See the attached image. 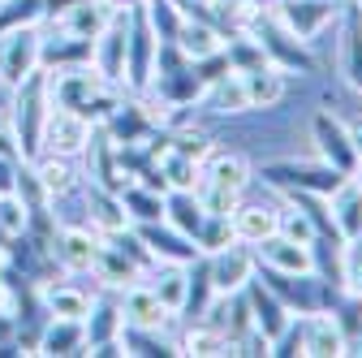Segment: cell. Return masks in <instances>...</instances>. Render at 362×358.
Segmentation results:
<instances>
[{
  "label": "cell",
  "instance_id": "6da1fadb",
  "mask_svg": "<svg viewBox=\"0 0 362 358\" xmlns=\"http://www.w3.org/2000/svg\"><path fill=\"white\" fill-rule=\"evenodd\" d=\"M52 108V86H48V69H35L26 74L13 91H9V129H13V143L22 160H35L43 151V121H48Z\"/></svg>",
  "mask_w": 362,
  "mask_h": 358
},
{
  "label": "cell",
  "instance_id": "7a4b0ae2",
  "mask_svg": "<svg viewBox=\"0 0 362 358\" xmlns=\"http://www.w3.org/2000/svg\"><path fill=\"white\" fill-rule=\"evenodd\" d=\"M267 9L293 39L315 43L324 30H337V22L345 13V0H272Z\"/></svg>",
  "mask_w": 362,
  "mask_h": 358
},
{
  "label": "cell",
  "instance_id": "3957f363",
  "mask_svg": "<svg viewBox=\"0 0 362 358\" xmlns=\"http://www.w3.org/2000/svg\"><path fill=\"white\" fill-rule=\"evenodd\" d=\"M259 177H263V186L267 190H315V195H332L337 186H341V177L345 173H337L332 164H324V160H267L263 168H259Z\"/></svg>",
  "mask_w": 362,
  "mask_h": 358
},
{
  "label": "cell",
  "instance_id": "277c9868",
  "mask_svg": "<svg viewBox=\"0 0 362 358\" xmlns=\"http://www.w3.org/2000/svg\"><path fill=\"white\" fill-rule=\"evenodd\" d=\"M250 35L259 39V48L267 52V61L276 65L281 74H298V78L315 74V52H310V43L293 39L276 18H272V9H263V18L250 26Z\"/></svg>",
  "mask_w": 362,
  "mask_h": 358
},
{
  "label": "cell",
  "instance_id": "5b68a950",
  "mask_svg": "<svg viewBox=\"0 0 362 358\" xmlns=\"http://www.w3.org/2000/svg\"><path fill=\"white\" fill-rule=\"evenodd\" d=\"M156 52H160V39L147 22V9L134 5L129 9V39H125V82L121 91H147L151 78H156Z\"/></svg>",
  "mask_w": 362,
  "mask_h": 358
},
{
  "label": "cell",
  "instance_id": "8992f818",
  "mask_svg": "<svg viewBox=\"0 0 362 358\" xmlns=\"http://www.w3.org/2000/svg\"><path fill=\"white\" fill-rule=\"evenodd\" d=\"M43 65V30L39 26H18L0 30V86H13Z\"/></svg>",
  "mask_w": 362,
  "mask_h": 358
},
{
  "label": "cell",
  "instance_id": "52a82bcc",
  "mask_svg": "<svg viewBox=\"0 0 362 358\" xmlns=\"http://www.w3.org/2000/svg\"><path fill=\"white\" fill-rule=\"evenodd\" d=\"M310 143H315V160L332 164L337 173L349 177L358 168V151H354V139H349V125L332 108H315V117H310Z\"/></svg>",
  "mask_w": 362,
  "mask_h": 358
},
{
  "label": "cell",
  "instance_id": "ba28073f",
  "mask_svg": "<svg viewBox=\"0 0 362 358\" xmlns=\"http://www.w3.org/2000/svg\"><path fill=\"white\" fill-rule=\"evenodd\" d=\"M129 9L134 5H125V9H112V18H108V26L95 35V43H90V65H95L112 86H121L125 82V39H129Z\"/></svg>",
  "mask_w": 362,
  "mask_h": 358
},
{
  "label": "cell",
  "instance_id": "9c48e42d",
  "mask_svg": "<svg viewBox=\"0 0 362 358\" xmlns=\"http://www.w3.org/2000/svg\"><path fill=\"white\" fill-rule=\"evenodd\" d=\"M90 129H95V125H90L86 117L52 104L48 121H43V151H57V156H74L78 160L86 151V143H90Z\"/></svg>",
  "mask_w": 362,
  "mask_h": 358
},
{
  "label": "cell",
  "instance_id": "30bf717a",
  "mask_svg": "<svg viewBox=\"0 0 362 358\" xmlns=\"http://www.w3.org/2000/svg\"><path fill=\"white\" fill-rule=\"evenodd\" d=\"M121 316H125L129 328H147V333H168V328L177 324V316L156 298V289H151L147 281L121 289Z\"/></svg>",
  "mask_w": 362,
  "mask_h": 358
},
{
  "label": "cell",
  "instance_id": "8fae6325",
  "mask_svg": "<svg viewBox=\"0 0 362 358\" xmlns=\"http://www.w3.org/2000/svg\"><path fill=\"white\" fill-rule=\"evenodd\" d=\"M104 246V233H95L90 225H65L57 229V242H52V255H57V267L61 272H90V263H95Z\"/></svg>",
  "mask_w": 362,
  "mask_h": 358
},
{
  "label": "cell",
  "instance_id": "7c38bea8",
  "mask_svg": "<svg viewBox=\"0 0 362 358\" xmlns=\"http://www.w3.org/2000/svg\"><path fill=\"white\" fill-rule=\"evenodd\" d=\"M207 267H211V285H216V294H238V289H246V281L255 277L259 259H255V250H250L246 242H233V246H224V250L207 255Z\"/></svg>",
  "mask_w": 362,
  "mask_h": 358
},
{
  "label": "cell",
  "instance_id": "4fadbf2b",
  "mask_svg": "<svg viewBox=\"0 0 362 358\" xmlns=\"http://www.w3.org/2000/svg\"><path fill=\"white\" fill-rule=\"evenodd\" d=\"M199 182L203 186H216V190H233V195H246L250 186V160L242 151H224V147H211L199 164Z\"/></svg>",
  "mask_w": 362,
  "mask_h": 358
},
{
  "label": "cell",
  "instance_id": "5bb4252c",
  "mask_svg": "<svg viewBox=\"0 0 362 358\" xmlns=\"http://www.w3.org/2000/svg\"><path fill=\"white\" fill-rule=\"evenodd\" d=\"M302 354L306 358H341V354H349V341H345L332 311H310V316H302Z\"/></svg>",
  "mask_w": 362,
  "mask_h": 358
},
{
  "label": "cell",
  "instance_id": "9a60e30c",
  "mask_svg": "<svg viewBox=\"0 0 362 358\" xmlns=\"http://www.w3.org/2000/svg\"><path fill=\"white\" fill-rule=\"evenodd\" d=\"M134 229H139V238L156 255V263H194L199 259L194 238H186L181 229H173L168 220H147V225H134Z\"/></svg>",
  "mask_w": 362,
  "mask_h": 358
},
{
  "label": "cell",
  "instance_id": "2e32d148",
  "mask_svg": "<svg viewBox=\"0 0 362 358\" xmlns=\"http://www.w3.org/2000/svg\"><path fill=\"white\" fill-rule=\"evenodd\" d=\"M259 267H276V272H310V242H293L285 233H267L255 246Z\"/></svg>",
  "mask_w": 362,
  "mask_h": 358
},
{
  "label": "cell",
  "instance_id": "e0dca14e",
  "mask_svg": "<svg viewBox=\"0 0 362 358\" xmlns=\"http://www.w3.org/2000/svg\"><path fill=\"white\" fill-rule=\"evenodd\" d=\"M328 212L341 242H362V186L354 177H341V186L328 195Z\"/></svg>",
  "mask_w": 362,
  "mask_h": 358
},
{
  "label": "cell",
  "instance_id": "ac0fdd59",
  "mask_svg": "<svg viewBox=\"0 0 362 358\" xmlns=\"http://www.w3.org/2000/svg\"><path fill=\"white\" fill-rule=\"evenodd\" d=\"M30 168H35V177H39V186L48 190V199L57 203V199H65V195H74L82 182H78V160L74 156H57V151H39L35 160H30Z\"/></svg>",
  "mask_w": 362,
  "mask_h": 358
},
{
  "label": "cell",
  "instance_id": "d6986e66",
  "mask_svg": "<svg viewBox=\"0 0 362 358\" xmlns=\"http://www.w3.org/2000/svg\"><path fill=\"white\" fill-rule=\"evenodd\" d=\"M276 216H281V203H263V199H242V203L229 212L233 233H238V242H246V246H255V242L267 238V233H276Z\"/></svg>",
  "mask_w": 362,
  "mask_h": 358
},
{
  "label": "cell",
  "instance_id": "ffe728a7",
  "mask_svg": "<svg viewBox=\"0 0 362 358\" xmlns=\"http://www.w3.org/2000/svg\"><path fill=\"white\" fill-rule=\"evenodd\" d=\"M337 30H341V78L362 96V9H354L345 0V13H341Z\"/></svg>",
  "mask_w": 362,
  "mask_h": 358
},
{
  "label": "cell",
  "instance_id": "44dd1931",
  "mask_svg": "<svg viewBox=\"0 0 362 358\" xmlns=\"http://www.w3.org/2000/svg\"><path fill=\"white\" fill-rule=\"evenodd\" d=\"M246 302H250V320H255V328H259L267 341H272V337H276V333L293 320V316H289V306H285L276 294H272L259 277H250V281H246Z\"/></svg>",
  "mask_w": 362,
  "mask_h": 358
},
{
  "label": "cell",
  "instance_id": "7402d4cb",
  "mask_svg": "<svg viewBox=\"0 0 362 358\" xmlns=\"http://www.w3.org/2000/svg\"><path fill=\"white\" fill-rule=\"evenodd\" d=\"M90 272H95V281L104 285V289H112V294H121V289H129V285H139L147 272L139 263H134L129 255H121L112 242H104L100 246V255H95V263H90Z\"/></svg>",
  "mask_w": 362,
  "mask_h": 358
},
{
  "label": "cell",
  "instance_id": "603a6c76",
  "mask_svg": "<svg viewBox=\"0 0 362 358\" xmlns=\"http://www.w3.org/2000/svg\"><path fill=\"white\" fill-rule=\"evenodd\" d=\"M82 328H86V350H90V345H100V341H112V337H121V328H125L121 298H117L112 289H104L100 298H90V311H86Z\"/></svg>",
  "mask_w": 362,
  "mask_h": 358
},
{
  "label": "cell",
  "instance_id": "cb8c5ba5",
  "mask_svg": "<svg viewBox=\"0 0 362 358\" xmlns=\"http://www.w3.org/2000/svg\"><path fill=\"white\" fill-rule=\"evenodd\" d=\"M108 18H112L108 0H74V5L57 18V26L65 35H74V39H90V43H95V35L108 26Z\"/></svg>",
  "mask_w": 362,
  "mask_h": 358
},
{
  "label": "cell",
  "instance_id": "d4e9b609",
  "mask_svg": "<svg viewBox=\"0 0 362 358\" xmlns=\"http://www.w3.org/2000/svg\"><path fill=\"white\" fill-rule=\"evenodd\" d=\"M246 78V100H250V112H272L281 108L285 96H289V74H281L276 65L267 69H255V74H242Z\"/></svg>",
  "mask_w": 362,
  "mask_h": 358
},
{
  "label": "cell",
  "instance_id": "484cf974",
  "mask_svg": "<svg viewBox=\"0 0 362 358\" xmlns=\"http://www.w3.org/2000/svg\"><path fill=\"white\" fill-rule=\"evenodd\" d=\"M86 212H90V229L104 233V238L129 225V216H125V207H121V195H117V190H104V186H95V182H86Z\"/></svg>",
  "mask_w": 362,
  "mask_h": 358
},
{
  "label": "cell",
  "instance_id": "4316f807",
  "mask_svg": "<svg viewBox=\"0 0 362 358\" xmlns=\"http://www.w3.org/2000/svg\"><path fill=\"white\" fill-rule=\"evenodd\" d=\"M211 298H216L211 267H207V255H199L194 263H186V302H181V320L186 324L203 320V311L211 306Z\"/></svg>",
  "mask_w": 362,
  "mask_h": 358
},
{
  "label": "cell",
  "instance_id": "83f0119b",
  "mask_svg": "<svg viewBox=\"0 0 362 358\" xmlns=\"http://www.w3.org/2000/svg\"><path fill=\"white\" fill-rule=\"evenodd\" d=\"M203 104H207L211 112H220V117H242V112H250V100H246V78H242L238 69H229L224 78H216L207 91H203Z\"/></svg>",
  "mask_w": 362,
  "mask_h": 358
},
{
  "label": "cell",
  "instance_id": "f1b7e54d",
  "mask_svg": "<svg viewBox=\"0 0 362 358\" xmlns=\"http://www.w3.org/2000/svg\"><path fill=\"white\" fill-rule=\"evenodd\" d=\"M121 207L129 216V225H147V220H164V195L168 190H156L147 182H125L121 190Z\"/></svg>",
  "mask_w": 362,
  "mask_h": 358
},
{
  "label": "cell",
  "instance_id": "f546056e",
  "mask_svg": "<svg viewBox=\"0 0 362 358\" xmlns=\"http://www.w3.org/2000/svg\"><path fill=\"white\" fill-rule=\"evenodd\" d=\"M143 281L156 289V298L173 316H181V302H186V263H151Z\"/></svg>",
  "mask_w": 362,
  "mask_h": 358
},
{
  "label": "cell",
  "instance_id": "4dcf8cb0",
  "mask_svg": "<svg viewBox=\"0 0 362 358\" xmlns=\"http://www.w3.org/2000/svg\"><path fill=\"white\" fill-rule=\"evenodd\" d=\"M39 354H86V328L82 320H57L48 316L39 333Z\"/></svg>",
  "mask_w": 362,
  "mask_h": 358
},
{
  "label": "cell",
  "instance_id": "1f68e13d",
  "mask_svg": "<svg viewBox=\"0 0 362 358\" xmlns=\"http://www.w3.org/2000/svg\"><path fill=\"white\" fill-rule=\"evenodd\" d=\"M177 354H190V358H216V354H233V341L224 337V333H216L211 324L194 320V324H186V333L177 337Z\"/></svg>",
  "mask_w": 362,
  "mask_h": 358
},
{
  "label": "cell",
  "instance_id": "d6a6232c",
  "mask_svg": "<svg viewBox=\"0 0 362 358\" xmlns=\"http://www.w3.org/2000/svg\"><path fill=\"white\" fill-rule=\"evenodd\" d=\"M173 43H177V48L186 52L190 61H199V57H211V52H220V48H224V35H220L211 22H203V18H186Z\"/></svg>",
  "mask_w": 362,
  "mask_h": 358
},
{
  "label": "cell",
  "instance_id": "836d02e7",
  "mask_svg": "<svg viewBox=\"0 0 362 358\" xmlns=\"http://www.w3.org/2000/svg\"><path fill=\"white\" fill-rule=\"evenodd\" d=\"M156 168H160V177H164L168 190H194L199 186V160L186 156L181 147H173V143L156 156Z\"/></svg>",
  "mask_w": 362,
  "mask_h": 358
},
{
  "label": "cell",
  "instance_id": "e575fe53",
  "mask_svg": "<svg viewBox=\"0 0 362 358\" xmlns=\"http://www.w3.org/2000/svg\"><path fill=\"white\" fill-rule=\"evenodd\" d=\"M203 203H199V195L194 190H168L164 195V220L173 229H181L186 238H194L199 233V225H203Z\"/></svg>",
  "mask_w": 362,
  "mask_h": 358
},
{
  "label": "cell",
  "instance_id": "d590c367",
  "mask_svg": "<svg viewBox=\"0 0 362 358\" xmlns=\"http://www.w3.org/2000/svg\"><path fill=\"white\" fill-rule=\"evenodd\" d=\"M43 311L57 320H86L90 311V294L78 285H48L43 289Z\"/></svg>",
  "mask_w": 362,
  "mask_h": 358
},
{
  "label": "cell",
  "instance_id": "8d00e7d4",
  "mask_svg": "<svg viewBox=\"0 0 362 358\" xmlns=\"http://www.w3.org/2000/svg\"><path fill=\"white\" fill-rule=\"evenodd\" d=\"M224 57H229V69H238V74H255V69H267L272 65L267 52L259 48V39L250 30H238V35L224 39Z\"/></svg>",
  "mask_w": 362,
  "mask_h": 358
},
{
  "label": "cell",
  "instance_id": "74e56055",
  "mask_svg": "<svg viewBox=\"0 0 362 358\" xmlns=\"http://www.w3.org/2000/svg\"><path fill=\"white\" fill-rule=\"evenodd\" d=\"M48 18V0H0V30L39 26Z\"/></svg>",
  "mask_w": 362,
  "mask_h": 358
},
{
  "label": "cell",
  "instance_id": "f35d334b",
  "mask_svg": "<svg viewBox=\"0 0 362 358\" xmlns=\"http://www.w3.org/2000/svg\"><path fill=\"white\" fill-rule=\"evenodd\" d=\"M143 5V0H139ZM147 22H151V30H156V39L160 43H173L177 39V30H181V22H186V13L177 9V0H147Z\"/></svg>",
  "mask_w": 362,
  "mask_h": 358
},
{
  "label": "cell",
  "instance_id": "ab89813d",
  "mask_svg": "<svg viewBox=\"0 0 362 358\" xmlns=\"http://www.w3.org/2000/svg\"><path fill=\"white\" fill-rule=\"evenodd\" d=\"M233 242H238V233H233V220H229V216H203V225H199V233H194L199 255H216V250L233 246Z\"/></svg>",
  "mask_w": 362,
  "mask_h": 358
},
{
  "label": "cell",
  "instance_id": "60d3db41",
  "mask_svg": "<svg viewBox=\"0 0 362 358\" xmlns=\"http://www.w3.org/2000/svg\"><path fill=\"white\" fill-rule=\"evenodd\" d=\"M276 233H285V238H293V242H310V238L320 233V229L310 225V216H306L302 207H293V203H281V216H276Z\"/></svg>",
  "mask_w": 362,
  "mask_h": 358
},
{
  "label": "cell",
  "instance_id": "b9f144b4",
  "mask_svg": "<svg viewBox=\"0 0 362 358\" xmlns=\"http://www.w3.org/2000/svg\"><path fill=\"white\" fill-rule=\"evenodd\" d=\"M26 220H30V207L22 203V195H0V233L13 238V233H26Z\"/></svg>",
  "mask_w": 362,
  "mask_h": 358
},
{
  "label": "cell",
  "instance_id": "7bdbcfd3",
  "mask_svg": "<svg viewBox=\"0 0 362 358\" xmlns=\"http://www.w3.org/2000/svg\"><path fill=\"white\" fill-rule=\"evenodd\" d=\"M272 358H293V354H302V316L298 320H289L276 337H272V350H267Z\"/></svg>",
  "mask_w": 362,
  "mask_h": 358
},
{
  "label": "cell",
  "instance_id": "ee69618b",
  "mask_svg": "<svg viewBox=\"0 0 362 358\" xmlns=\"http://www.w3.org/2000/svg\"><path fill=\"white\" fill-rule=\"evenodd\" d=\"M345 289L362 298V242L345 246Z\"/></svg>",
  "mask_w": 362,
  "mask_h": 358
},
{
  "label": "cell",
  "instance_id": "f6af8a7d",
  "mask_svg": "<svg viewBox=\"0 0 362 358\" xmlns=\"http://www.w3.org/2000/svg\"><path fill=\"white\" fill-rule=\"evenodd\" d=\"M18 182V160L13 156H0V195H9Z\"/></svg>",
  "mask_w": 362,
  "mask_h": 358
},
{
  "label": "cell",
  "instance_id": "bcb514c9",
  "mask_svg": "<svg viewBox=\"0 0 362 358\" xmlns=\"http://www.w3.org/2000/svg\"><path fill=\"white\" fill-rule=\"evenodd\" d=\"M349 139H354V151H358V160H362V117L349 125Z\"/></svg>",
  "mask_w": 362,
  "mask_h": 358
},
{
  "label": "cell",
  "instance_id": "7dc6e473",
  "mask_svg": "<svg viewBox=\"0 0 362 358\" xmlns=\"http://www.w3.org/2000/svg\"><path fill=\"white\" fill-rule=\"evenodd\" d=\"M108 5L112 9H125V5H139V0H108Z\"/></svg>",
  "mask_w": 362,
  "mask_h": 358
},
{
  "label": "cell",
  "instance_id": "c3c4849f",
  "mask_svg": "<svg viewBox=\"0 0 362 358\" xmlns=\"http://www.w3.org/2000/svg\"><path fill=\"white\" fill-rule=\"evenodd\" d=\"M349 177H354V182H358V186H362V160H358V168H354V173H349Z\"/></svg>",
  "mask_w": 362,
  "mask_h": 358
},
{
  "label": "cell",
  "instance_id": "681fc988",
  "mask_svg": "<svg viewBox=\"0 0 362 358\" xmlns=\"http://www.w3.org/2000/svg\"><path fill=\"white\" fill-rule=\"evenodd\" d=\"M349 5H354V9H362V0H349Z\"/></svg>",
  "mask_w": 362,
  "mask_h": 358
},
{
  "label": "cell",
  "instance_id": "f907efd6",
  "mask_svg": "<svg viewBox=\"0 0 362 358\" xmlns=\"http://www.w3.org/2000/svg\"><path fill=\"white\" fill-rule=\"evenodd\" d=\"M143 5H147V0H143Z\"/></svg>",
  "mask_w": 362,
  "mask_h": 358
}]
</instances>
